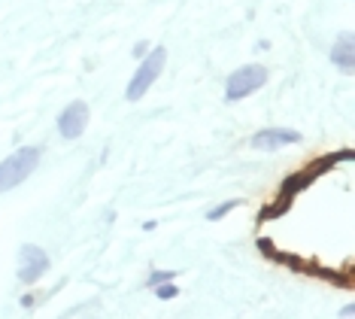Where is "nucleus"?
<instances>
[{"instance_id": "12", "label": "nucleus", "mask_w": 355, "mask_h": 319, "mask_svg": "<svg viewBox=\"0 0 355 319\" xmlns=\"http://www.w3.org/2000/svg\"><path fill=\"white\" fill-rule=\"evenodd\" d=\"M146 52H149V43H137V46H134V55H137V58H143Z\"/></svg>"}, {"instance_id": "3", "label": "nucleus", "mask_w": 355, "mask_h": 319, "mask_svg": "<svg viewBox=\"0 0 355 319\" xmlns=\"http://www.w3.org/2000/svg\"><path fill=\"white\" fill-rule=\"evenodd\" d=\"M164 61H167V49L164 46H155L152 52H146L143 55V64L137 67V73H134V79L128 83V92H125V97L128 101H143V95L152 88V83L161 76V70H164Z\"/></svg>"}, {"instance_id": "7", "label": "nucleus", "mask_w": 355, "mask_h": 319, "mask_svg": "<svg viewBox=\"0 0 355 319\" xmlns=\"http://www.w3.org/2000/svg\"><path fill=\"white\" fill-rule=\"evenodd\" d=\"M288 143H301V134L297 131H286V128H268V131H258L252 137V146L264 152H277Z\"/></svg>"}, {"instance_id": "2", "label": "nucleus", "mask_w": 355, "mask_h": 319, "mask_svg": "<svg viewBox=\"0 0 355 319\" xmlns=\"http://www.w3.org/2000/svg\"><path fill=\"white\" fill-rule=\"evenodd\" d=\"M40 165V149L34 146H21L19 152H12L10 158L0 161V192H10L21 179H28Z\"/></svg>"}, {"instance_id": "8", "label": "nucleus", "mask_w": 355, "mask_h": 319, "mask_svg": "<svg viewBox=\"0 0 355 319\" xmlns=\"http://www.w3.org/2000/svg\"><path fill=\"white\" fill-rule=\"evenodd\" d=\"M331 58H334V64H340L343 70L355 67V40H352V34H340V37H337Z\"/></svg>"}, {"instance_id": "1", "label": "nucleus", "mask_w": 355, "mask_h": 319, "mask_svg": "<svg viewBox=\"0 0 355 319\" xmlns=\"http://www.w3.org/2000/svg\"><path fill=\"white\" fill-rule=\"evenodd\" d=\"M352 158H355V152H352V149H346V152H328V155H322V158L313 161V165H306L304 170H297V174L286 177V183L279 186V195H277V207L261 210V213H258V219L264 222V219H277V216H282V213L292 207V201L306 189V186H313L322 174H328V170L334 167V165H340V161H352Z\"/></svg>"}, {"instance_id": "4", "label": "nucleus", "mask_w": 355, "mask_h": 319, "mask_svg": "<svg viewBox=\"0 0 355 319\" xmlns=\"http://www.w3.org/2000/svg\"><path fill=\"white\" fill-rule=\"evenodd\" d=\"M268 83V70L261 64H246V67L234 70L225 83V101H243V97L255 95L258 88H264Z\"/></svg>"}, {"instance_id": "9", "label": "nucleus", "mask_w": 355, "mask_h": 319, "mask_svg": "<svg viewBox=\"0 0 355 319\" xmlns=\"http://www.w3.org/2000/svg\"><path fill=\"white\" fill-rule=\"evenodd\" d=\"M237 204H240V201H225L222 207L209 210V213H207V219H209V222H216V219H225V216H228V213H231L234 207H237Z\"/></svg>"}, {"instance_id": "11", "label": "nucleus", "mask_w": 355, "mask_h": 319, "mask_svg": "<svg viewBox=\"0 0 355 319\" xmlns=\"http://www.w3.org/2000/svg\"><path fill=\"white\" fill-rule=\"evenodd\" d=\"M173 277H176L173 271H167V274H164V271H158V274H152V277H149V280H146V286H158V283H167V280H173Z\"/></svg>"}, {"instance_id": "5", "label": "nucleus", "mask_w": 355, "mask_h": 319, "mask_svg": "<svg viewBox=\"0 0 355 319\" xmlns=\"http://www.w3.org/2000/svg\"><path fill=\"white\" fill-rule=\"evenodd\" d=\"M46 271H49V256L40 247H34V243H25L21 247V268H19L21 283H37Z\"/></svg>"}, {"instance_id": "10", "label": "nucleus", "mask_w": 355, "mask_h": 319, "mask_svg": "<svg viewBox=\"0 0 355 319\" xmlns=\"http://www.w3.org/2000/svg\"><path fill=\"white\" fill-rule=\"evenodd\" d=\"M152 289H155V295L158 298H176V295H180V289H176V286L171 283V280H167V283H158V286H152Z\"/></svg>"}, {"instance_id": "6", "label": "nucleus", "mask_w": 355, "mask_h": 319, "mask_svg": "<svg viewBox=\"0 0 355 319\" xmlns=\"http://www.w3.org/2000/svg\"><path fill=\"white\" fill-rule=\"evenodd\" d=\"M85 125H88V104L85 101H73L58 116V131L67 137V140H76V137H83Z\"/></svg>"}]
</instances>
